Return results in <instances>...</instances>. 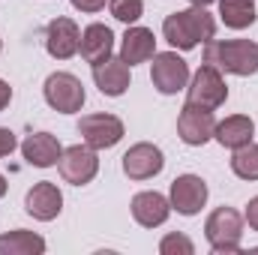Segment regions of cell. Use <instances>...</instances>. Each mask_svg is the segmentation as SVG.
Returning a JSON list of instances; mask_svg holds the SVG:
<instances>
[{"label": "cell", "mask_w": 258, "mask_h": 255, "mask_svg": "<svg viewBox=\"0 0 258 255\" xmlns=\"http://www.w3.org/2000/svg\"><path fill=\"white\" fill-rule=\"evenodd\" d=\"M219 18L231 30H246L255 24V3L252 0H219Z\"/></svg>", "instance_id": "21"}, {"label": "cell", "mask_w": 258, "mask_h": 255, "mask_svg": "<svg viewBox=\"0 0 258 255\" xmlns=\"http://www.w3.org/2000/svg\"><path fill=\"white\" fill-rule=\"evenodd\" d=\"M81 45V30L72 18H63L57 15L54 21H48L45 27V51L57 60H69Z\"/></svg>", "instance_id": "12"}, {"label": "cell", "mask_w": 258, "mask_h": 255, "mask_svg": "<svg viewBox=\"0 0 258 255\" xmlns=\"http://www.w3.org/2000/svg\"><path fill=\"white\" fill-rule=\"evenodd\" d=\"M252 135H255V123H252V117H246V114H231V117H225L222 123H216V132H213V138H216L222 147H228V150H237V147L249 144Z\"/></svg>", "instance_id": "19"}, {"label": "cell", "mask_w": 258, "mask_h": 255, "mask_svg": "<svg viewBox=\"0 0 258 255\" xmlns=\"http://www.w3.org/2000/svg\"><path fill=\"white\" fill-rule=\"evenodd\" d=\"M162 165H165V156L150 141H138L123 153V174L129 180H150L162 171Z\"/></svg>", "instance_id": "10"}, {"label": "cell", "mask_w": 258, "mask_h": 255, "mask_svg": "<svg viewBox=\"0 0 258 255\" xmlns=\"http://www.w3.org/2000/svg\"><path fill=\"white\" fill-rule=\"evenodd\" d=\"M60 177H63L66 183H72V186H84V183H90L93 177H96V171H99V156H96V150L93 147H87V144H72V147H66L63 153H60Z\"/></svg>", "instance_id": "6"}, {"label": "cell", "mask_w": 258, "mask_h": 255, "mask_svg": "<svg viewBox=\"0 0 258 255\" xmlns=\"http://www.w3.org/2000/svg\"><path fill=\"white\" fill-rule=\"evenodd\" d=\"M45 102L54 108V111H60V114H75V111H81V105H84V99H87V93H84V84H81V78H75L72 72H51L48 78H45Z\"/></svg>", "instance_id": "5"}, {"label": "cell", "mask_w": 258, "mask_h": 255, "mask_svg": "<svg viewBox=\"0 0 258 255\" xmlns=\"http://www.w3.org/2000/svg\"><path fill=\"white\" fill-rule=\"evenodd\" d=\"M225 99H228V84H225L222 72L210 63H201L186 87V102L216 111L219 105H225Z\"/></svg>", "instance_id": "4"}, {"label": "cell", "mask_w": 258, "mask_h": 255, "mask_svg": "<svg viewBox=\"0 0 258 255\" xmlns=\"http://www.w3.org/2000/svg\"><path fill=\"white\" fill-rule=\"evenodd\" d=\"M159 252H162V255H192L195 252V243L186 237V234L171 231V234H165V237L159 240Z\"/></svg>", "instance_id": "24"}, {"label": "cell", "mask_w": 258, "mask_h": 255, "mask_svg": "<svg viewBox=\"0 0 258 255\" xmlns=\"http://www.w3.org/2000/svg\"><path fill=\"white\" fill-rule=\"evenodd\" d=\"M171 213V201L159 192H138L132 198V216L144 228H159Z\"/></svg>", "instance_id": "16"}, {"label": "cell", "mask_w": 258, "mask_h": 255, "mask_svg": "<svg viewBox=\"0 0 258 255\" xmlns=\"http://www.w3.org/2000/svg\"><path fill=\"white\" fill-rule=\"evenodd\" d=\"M9 102H12V87H9V84H6V81L0 78V111H3V108H6Z\"/></svg>", "instance_id": "28"}, {"label": "cell", "mask_w": 258, "mask_h": 255, "mask_svg": "<svg viewBox=\"0 0 258 255\" xmlns=\"http://www.w3.org/2000/svg\"><path fill=\"white\" fill-rule=\"evenodd\" d=\"M204 237L216 255H234L240 252L243 240V216L234 207H216L207 222H204Z\"/></svg>", "instance_id": "3"}, {"label": "cell", "mask_w": 258, "mask_h": 255, "mask_svg": "<svg viewBox=\"0 0 258 255\" xmlns=\"http://www.w3.org/2000/svg\"><path fill=\"white\" fill-rule=\"evenodd\" d=\"M246 222H249V228H252V231H258V195L246 204Z\"/></svg>", "instance_id": "27"}, {"label": "cell", "mask_w": 258, "mask_h": 255, "mask_svg": "<svg viewBox=\"0 0 258 255\" xmlns=\"http://www.w3.org/2000/svg\"><path fill=\"white\" fill-rule=\"evenodd\" d=\"M204 63L216 66L228 75H255L258 72V42L249 39H210L204 42Z\"/></svg>", "instance_id": "2"}, {"label": "cell", "mask_w": 258, "mask_h": 255, "mask_svg": "<svg viewBox=\"0 0 258 255\" xmlns=\"http://www.w3.org/2000/svg\"><path fill=\"white\" fill-rule=\"evenodd\" d=\"M189 3H192V6H210L213 0H189Z\"/></svg>", "instance_id": "30"}, {"label": "cell", "mask_w": 258, "mask_h": 255, "mask_svg": "<svg viewBox=\"0 0 258 255\" xmlns=\"http://www.w3.org/2000/svg\"><path fill=\"white\" fill-rule=\"evenodd\" d=\"M60 153H63V147H60V141L51 132H33V135H27L21 141V156L30 165H36V168L57 165L60 162Z\"/></svg>", "instance_id": "14"}, {"label": "cell", "mask_w": 258, "mask_h": 255, "mask_svg": "<svg viewBox=\"0 0 258 255\" xmlns=\"http://www.w3.org/2000/svg\"><path fill=\"white\" fill-rule=\"evenodd\" d=\"M93 81H96L99 93L123 96L129 90V63H123L120 57H108V60L93 66Z\"/></svg>", "instance_id": "17"}, {"label": "cell", "mask_w": 258, "mask_h": 255, "mask_svg": "<svg viewBox=\"0 0 258 255\" xmlns=\"http://www.w3.org/2000/svg\"><path fill=\"white\" fill-rule=\"evenodd\" d=\"M42 252H45V237H39L33 231L15 228V231L0 234V255H42Z\"/></svg>", "instance_id": "20"}, {"label": "cell", "mask_w": 258, "mask_h": 255, "mask_svg": "<svg viewBox=\"0 0 258 255\" xmlns=\"http://www.w3.org/2000/svg\"><path fill=\"white\" fill-rule=\"evenodd\" d=\"M213 132H216V117H213L210 108H201V105H192V102H186V105L180 108L177 135H180L183 144L201 147V144H207V141L213 138Z\"/></svg>", "instance_id": "8"}, {"label": "cell", "mask_w": 258, "mask_h": 255, "mask_svg": "<svg viewBox=\"0 0 258 255\" xmlns=\"http://www.w3.org/2000/svg\"><path fill=\"white\" fill-rule=\"evenodd\" d=\"M231 171L240 180H258V144H243L231 156Z\"/></svg>", "instance_id": "22"}, {"label": "cell", "mask_w": 258, "mask_h": 255, "mask_svg": "<svg viewBox=\"0 0 258 255\" xmlns=\"http://www.w3.org/2000/svg\"><path fill=\"white\" fill-rule=\"evenodd\" d=\"M24 210L33 219H39V222H51L63 210V195H60V189L51 180H39V183H33V189H27Z\"/></svg>", "instance_id": "13"}, {"label": "cell", "mask_w": 258, "mask_h": 255, "mask_svg": "<svg viewBox=\"0 0 258 255\" xmlns=\"http://www.w3.org/2000/svg\"><path fill=\"white\" fill-rule=\"evenodd\" d=\"M0 48H3V39H0Z\"/></svg>", "instance_id": "31"}, {"label": "cell", "mask_w": 258, "mask_h": 255, "mask_svg": "<svg viewBox=\"0 0 258 255\" xmlns=\"http://www.w3.org/2000/svg\"><path fill=\"white\" fill-rule=\"evenodd\" d=\"M15 147H18L15 132H12V129H6V126H0V159H3V156H9Z\"/></svg>", "instance_id": "25"}, {"label": "cell", "mask_w": 258, "mask_h": 255, "mask_svg": "<svg viewBox=\"0 0 258 255\" xmlns=\"http://www.w3.org/2000/svg\"><path fill=\"white\" fill-rule=\"evenodd\" d=\"M3 195H6V177L0 174V198H3Z\"/></svg>", "instance_id": "29"}, {"label": "cell", "mask_w": 258, "mask_h": 255, "mask_svg": "<svg viewBox=\"0 0 258 255\" xmlns=\"http://www.w3.org/2000/svg\"><path fill=\"white\" fill-rule=\"evenodd\" d=\"M78 12H99V9H105V0H69Z\"/></svg>", "instance_id": "26"}, {"label": "cell", "mask_w": 258, "mask_h": 255, "mask_svg": "<svg viewBox=\"0 0 258 255\" xmlns=\"http://www.w3.org/2000/svg\"><path fill=\"white\" fill-rule=\"evenodd\" d=\"M156 54V36L153 30L147 27H129L123 33V42H120V60L129 66L144 63Z\"/></svg>", "instance_id": "18"}, {"label": "cell", "mask_w": 258, "mask_h": 255, "mask_svg": "<svg viewBox=\"0 0 258 255\" xmlns=\"http://www.w3.org/2000/svg\"><path fill=\"white\" fill-rule=\"evenodd\" d=\"M162 36L168 39V45L192 51L198 42H210L216 36V21L204 6H192L183 12H171L162 21Z\"/></svg>", "instance_id": "1"}, {"label": "cell", "mask_w": 258, "mask_h": 255, "mask_svg": "<svg viewBox=\"0 0 258 255\" xmlns=\"http://www.w3.org/2000/svg\"><path fill=\"white\" fill-rule=\"evenodd\" d=\"M168 201H171V210H177L180 216H195L207 201V183L198 174H180L171 183Z\"/></svg>", "instance_id": "11"}, {"label": "cell", "mask_w": 258, "mask_h": 255, "mask_svg": "<svg viewBox=\"0 0 258 255\" xmlns=\"http://www.w3.org/2000/svg\"><path fill=\"white\" fill-rule=\"evenodd\" d=\"M150 81L159 93L171 96L177 90L186 87L189 81V66L186 60L177 54V51H162V54H153V69H150Z\"/></svg>", "instance_id": "7"}, {"label": "cell", "mask_w": 258, "mask_h": 255, "mask_svg": "<svg viewBox=\"0 0 258 255\" xmlns=\"http://www.w3.org/2000/svg\"><path fill=\"white\" fill-rule=\"evenodd\" d=\"M108 9L117 21L123 24H135L144 15V0H108Z\"/></svg>", "instance_id": "23"}, {"label": "cell", "mask_w": 258, "mask_h": 255, "mask_svg": "<svg viewBox=\"0 0 258 255\" xmlns=\"http://www.w3.org/2000/svg\"><path fill=\"white\" fill-rule=\"evenodd\" d=\"M78 135L93 150H108L123 138V120L114 114H87L78 120Z\"/></svg>", "instance_id": "9"}, {"label": "cell", "mask_w": 258, "mask_h": 255, "mask_svg": "<svg viewBox=\"0 0 258 255\" xmlns=\"http://www.w3.org/2000/svg\"><path fill=\"white\" fill-rule=\"evenodd\" d=\"M78 51H81V57L90 66L108 60L111 51H114V33H111V27H108V24H99V21H96V24H87L84 33H81Z\"/></svg>", "instance_id": "15"}]
</instances>
